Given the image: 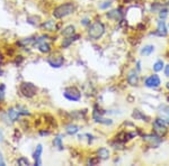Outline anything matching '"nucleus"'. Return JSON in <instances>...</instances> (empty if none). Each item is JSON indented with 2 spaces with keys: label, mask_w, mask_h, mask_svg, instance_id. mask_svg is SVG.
<instances>
[{
  "label": "nucleus",
  "mask_w": 169,
  "mask_h": 166,
  "mask_svg": "<svg viewBox=\"0 0 169 166\" xmlns=\"http://www.w3.org/2000/svg\"><path fill=\"white\" fill-rule=\"evenodd\" d=\"M17 164L20 165V166H28L29 165V160L25 157H20L19 159L17 160Z\"/></svg>",
  "instance_id": "a878e982"
},
{
  "label": "nucleus",
  "mask_w": 169,
  "mask_h": 166,
  "mask_svg": "<svg viewBox=\"0 0 169 166\" xmlns=\"http://www.w3.org/2000/svg\"><path fill=\"white\" fill-rule=\"evenodd\" d=\"M153 130L158 136H163L167 132V125L163 119L158 118L153 122Z\"/></svg>",
  "instance_id": "39448f33"
},
{
  "label": "nucleus",
  "mask_w": 169,
  "mask_h": 166,
  "mask_svg": "<svg viewBox=\"0 0 169 166\" xmlns=\"http://www.w3.org/2000/svg\"><path fill=\"white\" fill-rule=\"evenodd\" d=\"M94 118L96 119L97 122H100V124H105V125L112 124V120H110V119H104V118H101V117H97V116H94Z\"/></svg>",
  "instance_id": "4be33fe9"
},
{
  "label": "nucleus",
  "mask_w": 169,
  "mask_h": 166,
  "mask_svg": "<svg viewBox=\"0 0 169 166\" xmlns=\"http://www.w3.org/2000/svg\"><path fill=\"white\" fill-rule=\"evenodd\" d=\"M63 96L69 101H79L81 99V93L76 87H69L67 88L63 92Z\"/></svg>",
  "instance_id": "20e7f679"
},
{
  "label": "nucleus",
  "mask_w": 169,
  "mask_h": 166,
  "mask_svg": "<svg viewBox=\"0 0 169 166\" xmlns=\"http://www.w3.org/2000/svg\"><path fill=\"white\" fill-rule=\"evenodd\" d=\"M74 12V6L73 3L67 2L63 3V5H60L59 7H56L53 10V16L55 18H63L68 15H71Z\"/></svg>",
  "instance_id": "f257e3e1"
},
{
  "label": "nucleus",
  "mask_w": 169,
  "mask_h": 166,
  "mask_svg": "<svg viewBox=\"0 0 169 166\" xmlns=\"http://www.w3.org/2000/svg\"><path fill=\"white\" fill-rule=\"evenodd\" d=\"M6 164H5V160H3V154L0 153V166H5Z\"/></svg>",
  "instance_id": "c756f323"
},
{
  "label": "nucleus",
  "mask_w": 169,
  "mask_h": 166,
  "mask_svg": "<svg viewBox=\"0 0 169 166\" xmlns=\"http://www.w3.org/2000/svg\"><path fill=\"white\" fill-rule=\"evenodd\" d=\"M110 2L108 1V2H104V5H101L100 8L101 9H105V8H107V7H110Z\"/></svg>",
  "instance_id": "2f4dec72"
},
{
  "label": "nucleus",
  "mask_w": 169,
  "mask_h": 166,
  "mask_svg": "<svg viewBox=\"0 0 169 166\" xmlns=\"http://www.w3.org/2000/svg\"><path fill=\"white\" fill-rule=\"evenodd\" d=\"M42 27L45 31H53L54 29H55V21H53V20H48V21H45L44 24H42Z\"/></svg>",
  "instance_id": "2eb2a0df"
},
{
  "label": "nucleus",
  "mask_w": 169,
  "mask_h": 166,
  "mask_svg": "<svg viewBox=\"0 0 169 166\" xmlns=\"http://www.w3.org/2000/svg\"><path fill=\"white\" fill-rule=\"evenodd\" d=\"M160 79H159V76L157 74H153V75H150L148 79L144 81V84L146 87L148 88H158L160 85Z\"/></svg>",
  "instance_id": "0eeeda50"
},
{
  "label": "nucleus",
  "mask_w": 169,
  "mask_h": 166,
  "mask_svg": "<svg viewBox=\"0 0 169 166\" xmlns=\"http://www.w3.org/2000/svg\"><path fill=\"white\" fill-rule=\"evenodd\" d=\"M166 87H167V88H168V89H169V82H168V83H167V85H166Z\"/></svg>",
  "instance_id": "f704fd0d"
},
{
  "label": "nucleus",
  "mask_w": 169,
  "mask_h": 166,
  "mask_svg": "<svg viewBox=\"0 0 169 166\" xmlns=\"http://www.w3.org/2000/svg\"><path fill=\"white\" fill-rule=\"evenodd\" d=\"M3 91H5V85L1 84V85H0V100H3V96H5V93H3Z\"/></svg>",
  "instance_id": "c85d7f7f"
},
{
  "label": "nucleus",
  "mask_w": 169,
  "mask_h": 166,
  "mask_svg": "<svg viewBox=\"0 0 169 166\" xmlns=\"http://www.w3.org/2000/svg\"><path fill=\"white\" fill-rule=\"evenodd\" d=\"M165 75H166V76H169V64L165 66Z\"/></svg>",
  "instance_id": "7c9ffc66"
},
{
  "label": "nucleus",
  "mask_w": 169,
  "mask_h": 166,
  "mask_svg": "<svg viewBox=\"0 0 169 166\" xmlns=\"http://www.w3.org/2000/svg\"><path fill=\"white\" fill-rule=\"evenodd\" d=\"M105 31V26L100 21H96L93 25L90 26L89 29H88V36L91 38V40H98L103 36Z\"/></svg>",
  "instance_id": "f03ea898"
},
{
  "label": "nucleus",
  "mask_w": 169,
  "mask_h": 166,
  "mask_svg": "<svg viewBox=\"0 0 169 166\" xmlns=\"http://www.w3.org/2000/svg\"><path fill=\"white\" fill-rule=\"evenodd\" d=\"M73 34H74V27L73 26H68L62 31V35H64V36H72Z\"/></svg>",
  "instance_id": "6ab92c4d"
},
{
  "label": "nucleus",
  "mask_w": 169,
  "mask_h": 166,
  "mask_svg": "<svg viewBox=\"0 0 169 166\" xmlns=\"http://www.w3.org/2000/svg\"><path fill=\"white\" fill-rule=\"evenodd\" d=\"M53 144H54V146L58 147V148H59L60 150H62V149H63V145H62V137H61L60 135L56 136V137L54 138Z\"/></svg>",
  "instance_id": "412c9836"
},
{
  "label": "nucleus",
  "mask_w": 169,
  "mask_h": 166,
  "mask_svg": "<svg viewBox=\"0 0 169 166\" xmlns=\"http://www.w3.org/2000/svg\"><path fill=\"white\" fill-rule=\"evenodd\" d=\"M19 116H20L19 111H17V110L14 109V108H10V109L8 110V117L11 121H17L18 118H19Z\"/></svg>",
  "instance_id": "f8f14e48"
},
{
  "label": "nucleus",
  "mask_w": 169,
  "mask_h": 166,
  "mask_svg": "<svg viewBox=\"0 0 169 166\" xmlns=\"http://www.w3.org/2000/svg\"><path fill=\"white\" fill-rule=\"evenodd\" d=\"M82 24H84V26L88 25V24H89V23H88V19H84V20H82Z\"/></svg>",
  "instance_id": "473e14b6"
},
{
  "label": "nucleus",
  "mask_w": 169,
  "mask_h": 166,
  "mask_svg": "<svg viewBox=\"0 0 169 166\" xmlns=\"http://www.w3.org/2000/svg\"><path fill=\"white\" fill-rule=\"evenodd\" d=\"M76 38H79V35H76L74 37H70V38H65L64 43L62 44V46H63V47H68V46L70 45V44L73 42V40H76Z\"/></svg>",
  "instance_id": "b1692460"
},
{
  "label": "nucleus",
  "mask_w": 169,
  "mask_h": 166,
  "mask_svg": "<svg viewBox=\"0 0 169 166\" xmlns=\"http://www.w3.org/2000/svg\"><path fill=\"white\" fill-rule=\"evenodd\" d=\"M43 152L42 145H37L35 152H34V159H35V165H41V155Z\"/></svg>",
  "instance_id": "9d476101"
},
{
  "label": "nucleus",
  "mask_w": 169,
  "mask_h": 166,
  "mask_svg": "<svg viewBox=\"0 0 169 166\" xmlns=\"http://www.w3.org/2000/svg\"><path fill=\"white\" fill-rule=\"evenodd\" d=\"M79 130V127L76 126V125H69L67 126V132L69 135H74L76 132H78Z\"/></svg>",
  "instance_id": "aec40b11"
},
{
  "label": "nucleus",
  "mask_w": 169,
  "mask_h": 166,
  "mask_svg": "<svg viewBox=\"0 0 169 166\" xmlns=\"http://www.w3.org/2000/svg\"><path fill=\"white\" fill-rule=\"evenodd\" d=\"M97 155H98L99 159H107V158L110 157V152H108V149H107V148L103 147V148L98 149Z\"/></svg>",
  "instance_id": "4468645a"
},
{
  "label": "nucleus",
  "mask_w": 169,
  "mask_h": 166,
  "mask_svg": "<svg viewBox=\"0 0 169 166\" xmlns=\"http://www.w3.org/2000/svg\"><path fill=\"white\" fill-rule=\"evenodd\" d=\"M155 47L152 45H146L142 50H141V55H144V56H149L150 54L153 52Z\"/></svg>",
  "instance_id": "a211bd4d"
},
{
  "label": "nucleus",
  "mask_w": 169,
  "mask_h": 166,
  "mask_svg": "<svg viewBox=\"0 0 169 166\" xmlns=\"http://www.w3.org/2000/svg\"><path fill=\"white\" fill-rule=\"evenodd\" d=\"M38 50H39V52H42V53H49V52L51 51V46H50V44H48V43L41 42V43H38Z\"/></svg>",
  "instance_id": "dca6fc26"
},
{
  "label": "nucleus",
  "mask_w": 169,
  "mask_h": 166,
  "mask_svg": "<svg viewBox=\"0 0 169 166\" xmlns=\"http://www.w3.org/2000/svg\"><path fill=\"white\" fill-rule=\"evenodd\" d=\"M127 82H129V84H131V85H136L138 84V82H139V75H138V73L135 72L134 70L133 71H131L129 73V75H127Z\"/></svg>",
  "instance_id": "1a4fd4ad"
},
{
  "label": "nucleus",
  "mask_w": 169,
  "mask_h": 166,
  "mask_svg": "<svg viewBox=\"0 0 169 166\" xmlns=\"http://www.w3.org/2000/svg\"><path fill=\"white\" fill-rule=\"evenodd\" d=\"M167 33H168V31H167V26H166V24H165V21L160 20V21L158 23L157 35H159V36H166Z\"/></svg>",
  "instance_id": "9b49d317"
},
{
  "label": "nucleus",
  "mask_w": 169,
  "mask_h": 166,
  "mask_svg": "<svg viewBox=\"0 0 169 166\" xmlns=\"http://www.w3.org/2000/svg\"><path fill=\"white\" fill-rule=\"evenodd\" d=\"M127 1H130V0H127Z\"/></svg>",
  "instance_id": "c9c22d12"
},
{
  "label": "nucleus",
  "mask_w": 169,
  "mask_h": 166,
  "mask_svg": "<svg viewBox=\"0 0 169 166\" xmlns=\"http://www.w3.org/2000/svg\"><path fill=\"white\" fill-rule=\"evenodd\" d=\"M106 16L108 18H110V19H115V20H120V19H121V17H122L121 12H117V10H112V12H107Z\"/></svg>",
  "instance_id": "f3484780"
},
{
  "label": "nucleus",
  "mask_w": 169,
  "mask_h": 166,
  "mask_svg": "<svg viewBox=\"0 0 169 166\" xmlns=\"http://www.w3.org/2000/svg\"><path fill=\"white\" fill-rule=\"evenodd\" d=\"M48 63L52 66V68H61L63 63H64V59L61 55H51L48 57Z\"/></svg>",
  "instance_id": "423d86ee"
},
{
  "label": "nucleus",
  "mask_w": 169,
  "mask_h": 166,
  "mask_svg": "<svg viewBox=\"0 0 169 166\" xmlns=\"http://www.w3.org/2000/svg\"><path fill=\"white\" fill-rule=\"evenodd\" d=\"M167 15H168V10H167L166 8H163L160 10V12H159V17L161 18V19H165V18L167 17Z\"/></svg>",
  "instance_id": "bb28decb"
},
{
  "label": "nucleus",
  "mask_w": 169,
  "mask_h": 166,
  "mask_svg": "<svg viewBox=\"0 0 169 166\" xmlns=\"http://www.w3.org/2000/svg\"><path fill=\"white\" fill-rule=\"evenodd\" d=\"M98 163H99L98 156H97V157H94V158H90V159L88 160V164H89V165H97Z\"/></svg>",
  "instance_id": "cd10ccee"
},
{
  "label": "nucleus",
  "mask_w": 169,
  "mask_h": 166,
  "mask_svg": "<svg viewBox=\"0 0 169 166\" xmlns=\"http://www.w3.org/2000/svg\"><path fill=\"white\" fill-rule=\"evenodd\" d=\"M1 141H3V134L0 132V143H1Z\"/></svg>",
  "instance_id": "72a5a7b5"
},
{
  "label": "nucleus",
  "mask_w": 169,
  "mask_h": 166,
  "mask_svg": "<svg viewBox=\"0 0 169 166\" xmlns=\"http://www.w3.org/2000/svg\"><path fill=\"white\" fill-rule=\"evenodd\" d=\"M133 118L135 119H148L143 113H141V111L139 110H134V112H133Z\"/></svg>",
  "instance_id": "393cba45"
},
{
  "label": "nucleus",
  "mask_w": 169,
  "mask_h": 166,
  "mask_svg": "<svg viewBox=\"0 0 169 166\" xmlns=\"http://www.w3.org/2000/svg\"><path fill=\"white\" fill-rule=\"evenodd\" d=\"M162 69H163L162 61H157V62L153 64V70H155L156 72H160V71H162Z\"/></svg>",
  "instance_id": "5701e85b"
},
{
  "label": "nucleus",
  "mask_w": 169,
  "mask_h": 166,
  "mask_svg": "<svg viewBox=\"0 0 169 166\" xmlns=\"http://www.w3.org/2000/svg\"><path fill=\"white\" fill-rule=\"evenodd\" d=\"M159 112L162 116V119L166 121V124H167V121L169 120V107L168 106H161Z\"/></svg>",
  "instance_id": "ddd939ff"
},
{
  "label": "nucleus",
  "mask_w": 169,
  "mask_h": 166,
  "mask_svg": "<svg viewBox=\"0 0 169 166\" xmlns=\"http://www.w3.org/2000/svg\"><path fill=\"white\" fill-rule=\"evenodd\" d=\"M19 90L20 93H22L23 96L26 97V98H32L36 94L37 92V88L31 83V82H23L22 84L19 87Z\"/></svg>",
  "instance_id": "7ed1b4c3"
},
{
  "label": "nucleus",
  "mask_w": 169,
  "mask_h": 166,
  "mask_svg": "<svg viewBox=\"0 0 169 166\" xmlns=\"http://www.w3.org/2000/svg\"><path fill=\"white\" fill-rule=\"evenodd\" d=\"M143 139L146 141V143H149L152 147H157L159 144H160L161 139H160V136H158L157 134L156 135H146L143 136Z\"/></svg>",
  "instance_id": "6e6552de"
}]
</instances>
